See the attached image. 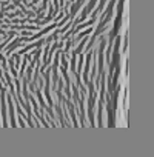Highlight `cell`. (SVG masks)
I'll return each mask as SVG.
<instances>
[{
    "label": "cell",
    "mask_w": 154,
    "mask_h": 157,
    "mask_svg": "<svg viewBox=\"0 0 154 157\" xmlns=\"http://www.w3.org/2000/svg\"><path fill=\"white\" fill-rule=\"evenodd\" d=\"M91 31H93V29L90 28V29H86V32H82V34H79V35H77V37H74V38H72V40H71V45H74V43H77V42H79V40H80V38H82V37H85V35H88V34H91Z\"/></svg>",
    "instance_id": "obj_4"
},
{
    "label": "cell",
    "mask_w": 154,
    "mask_h": 157,
    "mask_svg": "<svg viewBox=\"0 0 154 157\" xmlns=\"http://www.w3.org/2000/svg\"><path fill=\"white\" fill-rule=\"evenodd\" d=\"M68 111H69V114H71V120L74 122V126H77V117H75V114H74V105L72 103H68Z\"/></svg>",
    "instance_id": "obj_5"
},
{
    "label": "cell",
    "mask_w": 154,
    "mask_h": 157,
    "mask_svg": "<svg viewBox=\"0 0 154 157\" xmlns=\"http://www.w3.org/2000/svg\"><path fill=\"white\" fill-rule=\"evenodd\" d=\"M20 42H22V38H17V40H14L13 43H9V46H8V49L5 51V54H6V56H13V53L19 48Z\"/></svg>",
    "instance_id": "obj_3"
},
{
    "label": "cell",
    "mask_w": 154,
    "mask_h": 157,
    "mask_svg": "<svg viewBox=\"0 0 154 157\" xmlns=\"http://www.w3.org/2000/svg\"><path fill=\"white\" fill-rule=\"evenodd\" d=\"M88 35H90V34H88ZM88 35H85V38H83V42H82V43L79 45V48H75V49L72 51V54H75V56H77V54H80V53H82L83 46L86 45V40H88Z\"/></svg>",
    "instance_id": "obj_6"
},
{
    "label": "cell",
    "mask_w": 154,
    "mask_h": 157,
    "mask_svg": "<svg viewBox=\"0 0 154 157\" xmlns=\"http://www.w3.org/2000/svg\"><path fill=\"white\" fill-rule=\"evenodd\" d=\"M96 2H97V0H90V2H88V5L83 8V11H82V17H80V22L82 20H85L86 19V16L91 13V9L94 8V5H96Z\"/></svg>",
    "instance_id": "obj_2"
},
{
    "label": "cell",
    "mask_w": 154,
    "mask_h": 157,
    "mask_svg": "<svg viewBox=\"0 0 154 157\" xmlns=\"http://www.w3.org/2000/svg\"><path fill=\"white\" fill-rule=\"evenodd\" d=\"M8 103H9V120H11V126H16V115H14V106H13V96L8 94Z\"/></svg>",
    "instance_id": "obj_1"
}]
</instances>
